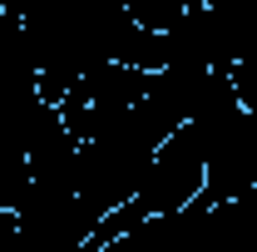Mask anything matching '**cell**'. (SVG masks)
Masks as SVG:
<instances>
[{
  "label": "cell",
  "instance_id": "cell-5",
  "mask_svg": "<svg viewBox=\"0 0 257 252\" xmlns=\"http://www.w3.org/2000/svg\"><path fill=\"white\" fill-rule=\"evenodd\" d=\"M0 10H5V0H0Z\"/></svg>",
  "mask_w": 257,
  "mask_h": 252
},
{
  "label": "cell",
  "instance_id": "cell-4",
  "mask_svg": "<svg viewBox=\"0 0 257 252\" xmlns=\"http://www.w3.org/2000/svg\"><path fill=\"white\" fill-rule=\"evenodd\" d=\"M227 74H232V89H237V104L257 114V45H252V50H242L237 60L227 64Z\"/></svg>",
  "mask_w": 257,
  "mask_h": 252
},
{
  "label": "cell",
  "instance_id": "cell-1",
  "mask_svg": "<svg viewBox=\"0 0 257 252\" xmlns=\"http://www.w3.org/2000/svg\"><path fill=\"white\" fill-rule=\"evenodd\" d=\"M198 154H203V198L218 203L232 193L257 188V114L242 104H227L218 114L188 119Z\"/></svg>",
  "mask_w": 257,
  "mask_h": 252
},
{
  "label": "cell",
  "instance_id": "cell-2",
  "mask_svg": "<svg viewBox=\"0 0 257 252\" xmlns=\"http://www.w3.org/2000/svg\"><path fill=\"white\" fill-rule=\"evenodd\" d=\"M15 222H20V242H30L40 252H79V247H89L99 213L74 188L30 178V188L15 203Z\"/></svg>",
  "mask_w": 257,
  "mask_h": 252
},
{
  "label": "cell",
  "instance_id": "cell-3",
  "mask_svg": "<svg viewBox=\"0 0 257 252\" xmlns=\"http://www.w3.org/2000/svg\"><path fill=\"white\" fill-rule=\"evenodd\" d=\"M0 89H40L25 20L10 10H0Z\"/></svg>",
  "mask_w": 257,
  "mask_h": 252
}]
</instances>
